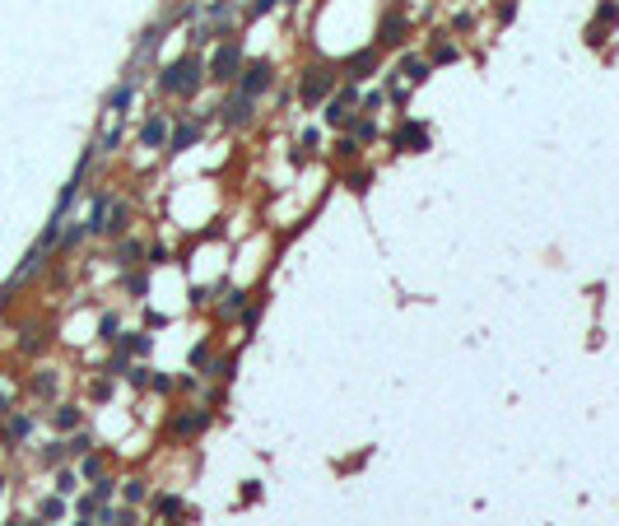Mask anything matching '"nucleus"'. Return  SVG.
<instances>
[{"label":"nucleus","instance_id":"obj_1","mask_svg":"<svg viewBox=\"0 0 619 526\" xmlns=\"http://www.w3.org/2000/svg\"><path fill=\"white\" fill-rule=\"evenodd\" d=\"M201 89H205V56L201 51H182V56H172V61L158 70V93H163V98L186 103V98H196Z\"/></svg>","mask_w":619,"mask_h":526},{"label":"nucleus","instance_id":"obj_2","mask_svg":"<svg viewBox=\"0 0 619 526\" xmlns=\"http://www.w3.org/2000/svg\"><path fill=\"white\" fill-rule=\"evenodd\" d=\"M242 65H247V51L238 38H219L210 47V61H205V79L210 84H233V79L242 75Z\"/></svg>","mask_w":619,"mask_h":526},{"label":"nucleus","instance_id":"obj_3","mask_svg":"<svg viewBox=\"0 0 619 526\" xmlns=\"http://www.w3.org/2000/svg\"><path fill=\"white\" fill-rule=\"evenodd\" d=\"M201 24L191 28V47H210L215 38H229V28L238 24V10H233V0H210V5H201Z\"/></svg>","mask_w":619,"mask_h":526},{"label":"nucleus","instance_id":"obj_4","mask_svg":"<svg viewBox=\"0 0 619 526\" xmlns=\"http://www.w3.org/2000/svg\"><path fill=\"white\" fill-rule=\"evenodd\" d=\"M336 89H340V70L336 65H308L303 75H298V103L303 108H322L326 98H336Z\"/></svg>","mask_w":619,"mask_h":526},{"label":"nucleus","instance_id":"obj_5","mask_svg":"<svg viewBox=\"0 0 619 526\" xmlns=\"http://www.w3.org/2000/svg\"><path fill=\"white\" fill-rule=\"evenodd\" d=\"M205 126L210 117H196V112H172V131H168V145H163V154H186V149H196L205 135Z\"/></svg>","mask_w":619,"mask_h":526},{"label":"nucleus","instance_id":"obj_6","mask_svg":"<svg viewBox=\"0 0 619 526\" xmlns=\"http://www.w3.org/2000/svg\"><path fill=\"white\" fill-rule=\"evenodd\" d=\"M210 405H182V410H172L168 415V438H177V443H191V438H201L205 429H210Z\"/></svg>","mask_w":619,"mask_h":526},{"label":"nucleus","instance_id":"obj_7","mask_svg":"<svg viewBox=\"0 0 619 526\" xmlns=\"http://www.w3.org/2000/svg\"><path fill=\"white\" fill-rule=\"evenodd\" d=\"M233 89L247 93V98H261V93L275 89V65L265 61V56H251L247 65H242V75L233 79Z\"/></svg>","mask_w":619,"mask_h":526},{"label":"nucleus","instance_id":"obj_8","mask_svg":"<svg viewBox=\"0 0 619 526\" xmlns=\"http://www.w3.org/2000/svg\"><path fill=\"white\" fill-rule=\"evenodd\" d=\"M391 149H396V154H424V149H429V122L401 117L396 131H391Z\"/></svg>","mask_w":619,"mask_h":526},{"label":"nucleus","instance_id":"obj_9","mask_svg":"<svg viewBox=\"0 0 619 526\" xmlns=\"http://www.w3.org/2000/svg\"><path fill=\"white\" fill-rule=\"evenodd\" d=\"M219 122L229 126V131H247L251 122H256V98H247V93H238L233 89L229 98H224V103H219Z\"/></svg>","mask_w":619,"mask_h":526},{"label":"nucleus","instance_id":"obj_10","mask_svg":"<svg viewBox=\"0 0 619 526\" xmlns=\"http://www.w3.org/2000/svg\"><path fill=\"white\" fill-rule=\"evenodd\" d=\"M382 75V51L377 47H363V51H349L340 61V79H349V84H363V79Z\"/></svg>","mask_w":619,"mask_h":526},{"label":"nucleus","instance_id":"obj_11","mask_svg":"<svg viewBox=\"0 0 619 526\" xmlns=\"http://www.w3.org/2000/svg\"><path fill=\"white\" fill-rule=\"evenodd\" d=\"M405 38H410V19H405V10H387L382 24H377L372 47H377V51H391V47H405Z\"/></svg>","mask_w":619,"mask_h":526},{"label":"nucleus","instance_id":"obj_12","mask_svg":"<svg viewBox=\"0 0 619 526\" xmlns=\"http://www.w3.org/2000/svg\"><path fill=\"white\" fill-rule=\"evenodd\" d=\"M168 131H172V112H149L135 131V145L140 149H163L168 145Z\"/></svg>","mask_w":619,"mask_h":526},{"label":"nucleus","instance_id":"obj_13","mask_svg":"<svg viewBox=\"0 0 619 526\" xmlns=\"http://www.w3.org/2000/svg\"><path fill=\"white\" fill-rule=\"evenodd\" d=\"M610 28H619V0H601V5H596V15H591V24H587V42L601 47Z\"/></svg>","mask_w":619,"mask_h":526},{"label":"nucleus","instance_id":"obj_14","mask_svg":"<svg viewBox=\"0 0 619 526\" xmlns=\"http://www.w3.org/2000/svg\"><path fill=\"white\" fill-rule=\"evenodd\" d=\"M396 75L401 79H410V84H429V75H434V65H429V56H424V51H405L401 61H396Z\"/></svg>","mask_w":619,"mask_h":526},{"label":"nucleus","instance_id":"obj_15","mask_svg":"<svg viewBox=\"0 0 619 526\" xmlns=\"http://www.w3.org/2000/svg\"><path fill=\"white\" fill-rule=\"evenodd\" d=\"M424 56H429V65H456V61H461V47L452 42L447 33H434L429 47H424Z\"/></svg>","mask_w":619,"mask_h":526},{"label":"nucleus","instance_id":"obj_16","mask_svg":"<svg viewBox=\"0 0 619 526\" xmlns=\"http://www.w3.org/2000/svg\"><path fill=\"white\" fill-rule=\"evenodd\" d=\"M135 89H140V75H126L122 84L108 93V112L112 117H126V112L135 108Z\"/></svg>","mask_w":619,"mask_h":526},{"label":"nucleus","instance_id":"obj_17","mask_svg":"<svg viewBox=\"0 0 619 526\" xmlns=\"http://www.w3.org/2000/svg\"><path fill=\"white\" fill-rule=\"evenodd\" d=\"M131 219H135V205H131V201H112L103 233H108V238H126V233H131Z\"/></svg>","mask_w":619,"mask_h":526},{"label":"nucleus","instance_id":"obj_18","mask_svg":"<svg viewBox=\"0 0 619 526\" xmlns=\"http://www.w3.org/2000/svg\"><path fill=\"white\" fill-rule=\"evenodd\" d=\"M112 261L122 265V270H135V265H145V243L126 233L122 243H117V252H112Z\"/></svg>","mask_w":619,"mask_h":526},{"label":"nucleus","instance_id":"obj_19","mask_svg":"<svg viewBox=\"0 0 619 526\" xmlns=\"http://www.w3.org/2000/svg\"><path fill=\"white\" fill-rule=\"evenodd\" d=\"M345 135H354L358 145H372V140H377V117H372V112H354V117L345 122Z\"/></svg>","mask_w":619,"mask_h":526},{"label":"nucleus","instance_id":"obj_20","mask_svg":"<svg viewBox=\"0 0 619 526\" xmlns=\"http://www.w3.org/2000/svg\"><path fill=\"white\" fill-rule=\"evenodd\" d=\"M117 345H122L131 359H149L154 354V336H149V331H126V336H117Z\"/></svg>","mask_w":619,"mask_h":526},{"label":"nucleus","instance_id":"obj_21","mask_svg":"<svg viewBox=\"0 0 619 526\" xmlns=\"http://www.w3.org/2000/svg\"><path fill=\"white\" fill-rule=\"evenodd\" d=\"M112 201H117L112 191H98V196H93V205H89V219H84V224H89V238H98V233H103V224H108V210H112Z\"/></svg>","mask_w":619,"mask_h":526},{"label":"nucleus","instance_id":"obj_22","mask_svg":"<svg viewBox=\"0 0 619 526\" xmlns=\"http://www.w3.org/2000/svg\"><path fill=\"white\" fill-rule=\"evenodd\" d=\"M51 429H56V434L84 429V410H79V405H56V410H51Z\"/></svg>","mask_w":619,"mask_h":526},{"label":"nucleus","instance_id":"obj_23","mask_svg":"<svg viewBox=\"0 0 619 526\" xmlns=\"http://www.w3.org/2000/svg\"><path fill=\"white\" fill-rule=\"evenodd\" d=\"M349 117H354V108L345 103L340 93H336V98H326V103H322V122H326V126H336V131H345V122H349Z\"/></svg>","mask_w":619,"mask_h":526},{"label":"nucleus","instance_id":"obj_24","mask_svg":"<svg viewBox=\"0 0 619 526\" xmlns=\"http://www.w3.org/2000/svg\"><path fill=\"white\" fill-rule=\"evenodd\" d=\"M247 289H224V298H219V317H224V322H233V317H242V312H247Z\"/></svg>","mask_w":619,"mask_h":526},{"label":"nucleus","instance_id":"obj_25","mask_svg":"<svg viewBox=\"0 0 619 526\" xmlns=\"http://www.w3.org/2000/svg\"><path fill=\"white\" fill-rule=\"evenodd\" d=\"M215 345H210V336H205V340H196L191 345V372H205V377H210V372H215Z\"/></svg>","mask_w":619,"mask_h":526},{"label":"nucleus","instance_id":"obj_26","mask_svg":"<svg viewBox=\"0 0 619 526\" xmlns=\"http://www.w3.org/2000/svg\"><path fill=\"white\" fill-rule=\"evenodd\" d=\"M410 93H415V84H410V79H401L396 70H391V75H387V98L405 112V108H410Z\"/></svg>","mask_w":619,"mask_h":526},{"label":"nucleus","instance_id":"obj_27","mask_svg":"<svg viewBox=\"0 0 619 526\" xmlns=\"http://www.w3.org/2000/svg\"><path fill=\"white\" fill-rule=\"evenodd\" d=\"M154 517H186V498L182 494H158L154 498Z\"/></svg>","mask_w":619,"mask_h":526},{"label":"nucleus","instance_id":"obj_28","mask_svg":"<svg viewBox=\"0 0 619 526\" xmlns=\"http://www.w3.org/2000/svg\"><path fill=\"white\" fill-rule=\"evenodd\" d=\"M84 238H89V224H84V219H75V224H65V229H61V243H56V247H61V252H75Z\"/></svg>","mask_w":619,"mask_h":526},{"label":"nucleus","instance_id":"obj_29","mask_svg":"<svg viewBox=\"0 0 619 526\" xmlns=\"http://www.w3.org/2000/svg\"><path fill=\"white\" fill-rule=\"evenodd\" d=\"M126 294H131V298H149V265L126 270Z\"/></svg>","mask_w":619,"mask_h":526},{"label":"nucleus","instance_id":"obj_30","mask_svg":"<svg viewBox=\"0 0 619 526\" xmlns=\"http://www.w3.org/2000/svg\"><path fill=\"white\" fill-rule=\"evenodd\" d=\"M93 452V434L89 429H75V434L65 438V457H89Z\"/></svg>","mask_w":619,"mask_h":526},{"label":"nucleus","instance_id":"obj_31","mask_svg":"<svg viewBox=\"0 0 619 526\" xmlns=\"http://www.w3.org/2000/svg\"><path fill=\"white\" fill-rule=\"evenodd\" d=\"M56 387H61V377H56L51 368H42L38 377H33V396H42V401H51V396H56Z\"/></svg>","mask_w":619,"mask_h":526},{"label":"nucleus","instance_id":"obj_32","mask_svg":"<svg viewBox=\"0 0 619 526\" xmlns=\"http://www.w3.org/2000/svg\"><path fill=\"white\" fill-rule=\"evenodd\" d=\"M117 336H122V317H117V312H103V317H98V340L117 345Z\"/></svg>","mask_w":619,"mask_h":526},{"label":"nucleus","instance_id":"obj_33","mask_svg":"<svg viewBox=\"0 0 619 526\" xmlns=\"http://www.w3.org/2000/svg\"><path fill=\"white\" fill-rule=\"evenodd\" d=\"M122 498L126 503H131V508H140V503H145V498H149V480H122Z\"/></svg>","mask_w":619,"mask_h":526},{"label":"nucleus","instance_id":"obj_34","mask_svg":"<svg viewBox=\"0 0 619 526\" xmlns=\"http://www.w3.org/2000/svg\"><path fill=\"white\" fill-rule=\"evenodd\" d=\"M149 372H154V368H149V363H145V359H135V363H131V368H126L122 377H126V387L145 391V387H149Z\"/></svg>","mask_w":619,"mask_h":526},{"label":"nucleus","instance_id":"obj_35","mask_svg":"<svg viewBox=\"0 0 619 526\" xmlns=\"http://www.w3.org/2000/svg\"><path fill=\"white\" fill-rule=\"evenodd\" d=\"M112 391H117V377H112V372H103V377H93V382H89V396H93L98 405H108Z\"/></svg>","mask_w":619,"mask_h":526},{"label":"nucleus","instance_id":"obj_36","mask_svg":"<svg viewBox=\"0 0 619 526\" xmlns=\"http://www.w3.org/2000/svg\"><path fill=\"white\" fill-rule=\"evenodd\" d=\"M261 312H265V298H261V294H251V308L242 312V317H238V322H242V331H247V336H251V331H256V322H261Z\"/></svg>","mask_w":619,"mask_h":526},{"label":"nucleus","instance_id":"obj_37","mask_svg":"<svg viewBox=\"0 0 619 526\" xmlns=\"http://www.w3.org/2000/svg\"><path fill=\"white\" fill-rule=\"evenodd\" d=\"M149 391H158V396H172V391H177V377H172V372H149Z\"/></svg>","mask_w":619,"mask_h":526},{"label":"nucleus","instance_id":"obj_38","mask_svg":"<svg viewBox=\"0 0 619 526\" xmlns=\"http://www.w3.org/2000/svg\"><path fill=\"white\" fill-rule=\"evenodd\" d=\"M38 517H42V522H56V517H65V498H61V494L42 498V508H38Z\"/></svg>","mask_w":619,"mask_h":526},{"label":"nucleus","instance_id":"obj_39","mask_svg":"<svg viewBox=\"0 0 619 526\" xmlns=\"http://www.w3.org/2000/svg\"><path fill=\"white\" fill-rule=\"evenodd\" d=\"M345 186L363 196V191H368V186H372V168H354V172H345Z\"/></svg>","mask_w":619,"mask_h":526},{"label":"nucleus","instance_id":"obj_40","mask_svg":"<svg viewBox=\"0 0 619 526\" xmlns=\"http://www.w3.org/2000/svg\"><path fill=\"white\" fill-rule=\"evenodd\" d=\"M275 5H279V0H251L247 10H242V24H256V19H265Z\"/></svg>","mask_w":619,"mask_h":526},{"label":"nucleus","instance_id":"obj_41","mask_svg":"<svg viewBox=\"0 0 619 526\" xmlns=\"http://www.w3.org/2000/svg\"><path fill=\"white\" fill-rule=\"evenodd\" d=\"M358 154H363V145H358L354 135H340V140H336V158H345V163H349V158H358Z\"/></svg>","mask_w":619,"mask_h":526},{"label":"nucleus","instance_id":"obj_42","mask_svg":"<svg viewBox=\"0 0 619 526\" xmlns=\"http://www.w3.org/2000/svg\"><path fill=\"white\" fill-rule=\"evenodd\" d=\"M79 475H84V480H98V475H103V457H98V452L79 457Z\"/></svg>","mask_w":619,"mask_h":526},{"label":"nucleus","instance_id":"obj_43","mask_svg":"<svg viewBox=\"0 0 619 526\" xmlns=\"http://www.w3.org/2000/svg\"><path fill=\"white\" fill-rule=\"evenodd\" d=\"M75 489H79V475H75V470H56V494L70 498Z\"/></svg>","mask_w":619,"mask_h":526},{"label":"nucleus","instance_id":"obj_44","mask_svg":"<svg viewBox=\"0 0 619 526\" xmlns=\"http://www.w3.org/2000/svg\"><path fill=\"white\" fill-rule=\"evenodd\" d=\"M10 438H28L33 434V415H10V429H5Z\"/></svg>","mask_w":619,"mask_h":526},{"label":"nucleus","instance_id":"obj_45","mask_svg":"<svg viewBox=\"0 0 619 526\" xmlns=\"http://www.w3.org/2000/svg\"><path fill=\"white\" fill-rule=\"evenodd\" d=\"M93 494H98V503H112V494H117V480H112V475H98V480H93Z\"/></svg>","mask_w":619,"mask_h":526},{"label":"nucleus","instance_id":"obj_46","mask_svg":"<svg viewBox=\"0 0 619 526\" xmlns=\"http://www.w3.org/2000/svg\"><path fill=\"white\" fill-rule=\"evenodd\" d=\"M98 508H103V503H98V494H93V489H89V494H79V503H75L79 517H98Z\"/></svg>","mask_w":619,"mask_h":526},{"label":"nucleus","instance_id":"obj_47","mask_svg":"<svg viewBox=\"0 0 619 526\" xmlns=\"http://www.w3.org/2000/svg\"><path fill=\"white\" fill-rule=\"evenodd\" d=\"M382 103H387V93H363V103H358V112H372V117H377V112H382Z\"/></svg>","mask_w":619,"mask_h":526},{"label":"nucleus","instance_id":"obj_48","mask_svg":"<svg viewBox=\"0 0 619 526\" xmlns=\"http://www.w3.org/2000/svg\"><path fill=\"white\" fill-rule=\"evenodd\" d=\"M163 261H168V247H163V243L145 247V265H149V270H154V265H163Z\"/></svg>","mask_w":619,"mask_h":526},{"label":"nucleus","instance_id":"obj_49","mask_svg":"<svg viewBox=\"0 0 619 526\" xmlns=\"http://www.w3.org/2000/svg\"><path fill=\"white\" fill-rule=\"evenodd\" d=\"M108 526H135V508L126 503V508H112V522Z\"/></svg>","mask_w":619,"mask_h":526},{"label":"nucleus","instance_id":"obj_50","mask_svg":"<svg viewBox=\"0 0 619 526\" xmlns=\"http://www.w3.org/2000/svg\"><path fill=\"white\" fill-rule=\"evenodd\" d=\"M42 461H47V466H61V461H65V443H51V447L42 452Z\"/></svg>","mask_w":619,"mask_h":526},{"label":"nucleus","instance_id":"obj_51","mask_svg":"<svg viewBox=\"0 0 619 526\" xmlns=\"http://www.w3.org/2000/svg\"><path fill=\"white\" fill-rule=\"evenodd\" d=\"M117 145H122V126H112L108 135H103V149H108V154H112V149H117Z\"/></svg>","mask_w":619,"mask_h":526},{"label":"nucleus","instance_id":"obj_52","mask_svg":"<svg viewBox=\"0 0 619 526\" xmlns=\"http://www.w3.org/2000/svg\"><path fill=\"white\" fill-rule=\"evenodd\" d=\"M317 145H322V131L308 126V131H303V149H317Z\"/></svg>","mask_w":619,"mask_h":526},{"label":"nucleus","instance_id":"obj_53","mask_svg":"<svg viewBox=\"0 0 619 526\" xmlns=\"http://www.w3.org/2000/svg\"><path fill=\"white\" fill-rule=\"evenodd\" d=\"M498 19L512 24V19H517V0H503V5H498Z\"/></svg>","mask_w":619,"mask_h":526},{"label":"nucleus","instance_id":"obj_54","mask_svg":"<svg viewBox=\"0 0 619 526\" xmlns=\"http://www.w3.org/2000/svg\"><path fill=\"white\" fill-rule=\"evenodd\" d=\"M256 498H261V484L247 480V484H242V503H256Z\"/></svg>","mask_w":619,"mask_h":526},{"label":"nucleus","instance_id":"obj_55","mask_svg":"<svg viewBox=\"0 0 619 526\" xmlns=\"http://www.w3.org/2000/svg\"><path fill=\"white\" fill-rule=\"evenodd\" d=\"M470 24H475V19H470V10H461V15L452 19V28H456V33H465V28H470Z\"/></svg>","mask_w":619,"mask_h":526},{"label":"nucleus","instance_id":"obj_56","mask_svg":"<svg viewBox=\"0 0 619 526\" xmlns=\"http://www.w3.org/2000/svg\"><path fill=\"white\" fill-rule=\"evenodd\" d=\"M75 526H93V517H79V522H75Z\"/></svg>","mask_w":619,"mask_h":526},{"label":"nucleus","instance_id":"obj_57","mask_svg":"<svg viewBox=\"0 0 619 526\" xmlns=\"http://www.w3.org/2000/svg\"><path fill=\"white\" fill-rule=\"evenodd\" d=\"M28 526H51V522H28Z\"/></svg>","mask_w":619,"mask_h":526},{"label":"nucleus","instance_id":"obj_58","mask_svg":"<svg viewBox=\"0 0 619 526\" xmlns=\"http://www.w3.org/2000/svg\"><path fill=\"white\" fill-rule=\"evenodd\" d=\"M279 5H298V0H279Z\"/></svg>","mask_w":619,"mask_h":526},{"label":"nucleus","instance_id":"obj_59","mask_svg":"<svg viewBox=\"0 0 619 526\" xmlns=\"http://www.w3.org/2000/svg\"><path fill=\"white\" fill-rule=\"evenodd\" d=\"M0 494H5V480H0Z\"/></svg>","mask_w":619,"mask_h":526},{"label":"nucleus","instance_id":"obj_60","mask_svg":"<svg viewBox=\"0 0 619 526\" xmlns=\"http://www.w3.org/2000/svg\"><path fill=\"white\" fill-rule=\"evenodd\" d=\"M10 526H24V522H10Z\"/></svg>","mask_w":619,"mask_h":526}]
</instances>
